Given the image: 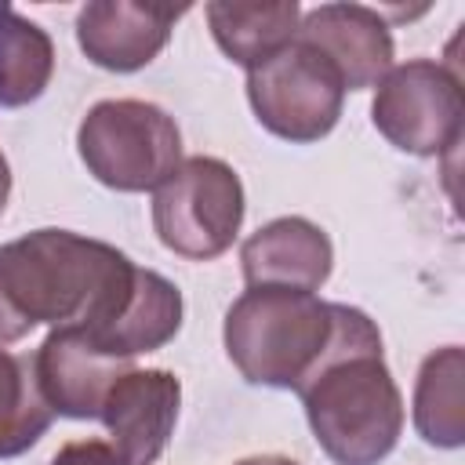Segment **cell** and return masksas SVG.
I'll use <instances>...</instances> for the list:
<instances>
[{
    "instance_id": "7a4b0ae2",
    "label": "cell",
    "mask_w": 465,
    "mask_h": 465,
    "mask_svg": "<svg viewBox=\"0 0 465 465\" xmlns=\"http://www.w3.org/2000/svg\"><path fill=\"white\" fill-rule=\"evenodd\" d=\"M316 443L334 465H378L403 432V396L385 367L374 320L341 305L338 338L298 389Z\"/></svg>"
},
{
    "instance_id": "6da1fadb",
    "label": "cell",
    "mask_w": 465,
    "mask_h": 465,
    "mask_svg": "<svg viewBox=\"0 0 465 465\" xmlns=\"http://www.w3.org/2000/svg\"><path fill=\"white\" fill-rule=\"evenodd\" d=\"M138 265L91 236L36 229L0 247V345L25 338L36 323L73 327L94 349L131 305Z\"/></svg>"
},
{
    "instance_id": "ba28073f",
    "label": "cell",
    "mask_w": 465,
    "mask_h": 465,
    "mask_svg": "<svg viewBox=\"0 0 465 465\" xmlns=\"http://www.w3.org/2000/svg\"><path fill=\"white\" fill-rule=\"evenodd\" d=\"M182 381L171 371H127L113 381L102 421L109 429V443L120 465H153L178 421Z\"/></svg>"
},
{
    "instance_id": "9c48e42d",
    "label": "cell",
    "mask_w": 465,
    "mask_h": 465,
    "mask_svg": "<svg viewBox=\"0 0 465 465\" xmlns=\"http://www.w3.org/2000/svg\"><path fill=\"white\" fill-rule=\"evenodd\" d=\"M185 11V4L171 7L134 0H94L84 4L76 15V40L94 65L109 73H134L163 51L174 22Z\"/></svg>"
},
{
    "instance_id": "d6986e66",
    "label": "cell",
    "mask_w": 465,
    "mask_h": 465,
    "mask_svg": "<svg viewBox=\"0 0 465 465\" xmlns=\"http://www.w3.org/2000/svg\"><path fill=\"white\" fill-rule=\"evenodd\" d=\"M7 193H11V167L0 153V214H4V203H7Z\"/></svg>"
},
{
    "instance_id": "3957f363",
    "label": "cell",
    "mask_w": 465,
    "mask_h": 465,
    "mask_svg": "<svg viewBox=\"0 0 465 465\" xmlns=\"http://www.w3.org/2000/svg\"><path fill=\"white\" fill-rule=\"evenodd\" d=\"M341 302L312 291L247 287L225 312V352L232 367L269 389H302L338 338Z\"/></svg>"
},
{
    "instance_id": "5bb4252c",
    "label": "cell",
    "mask_w": 465,
    "mask_h": 465,
    "mask_svg": "<svg viewBox=\"0 0 465 465\" xmlns=\"http://www.w3.org/2000/svg\"><path fill=\"white\" fill-rule=\"evenodd\" d=\"M465 352L458 345L425 356L414 381V429L432 447H461L465 440Z\"/></svg>"
},
{
    "instance_id": "9a60e30c",
    "label": "cell",
    "mask_w": 465,
    "mask_h": 465,
    "mask_svg": "<svg viewBox=\"0 0 465 465\" xmlns=\"http://www.w3.org/2000/svg\"><path fill=\"white\" fill-rule=\"evenodd\" d=\"M54 69L51 36L22 18L11 4H0V105L18 109L44 94Z\"/></svg>"
},
{
    "instance_id": "ac0fdd59",
    "label": "cell",
    "mask_w": 465,
    "mask_h": 465,
    "mask_svg": "<svg viewBox=\"0 0 465 465\" xmlns=\"http://www.w3.org/2000/svg\"><path fill=\"white\" fill-rule=\"evenodd\" d=\"M236 465H298V461L280 458V454H258V458H243V461H236Z\"/></svg>"
},
{
    "instance_id": "8fae6325",
    "label": "cell",
    "mask_w": 465,
    "mask_h": 465,
    "mask_svg": "<svg viewBox=\"0 0 465 465\" xmlns=\"http://www.w3.org/2000/svg\"><path fill=\"white\" fill-rule=\"evenodd\" d=\"M127 371H131V360L98 352L73 327L51 331L33 356V374H36V385H40L47 407L54 414L76 418V421L98 418L113 381Z\"/></svg>"
},
{
    "instance_id": "4fadbf2b",
    "label": "cell",
    "mask_w": 465,
    "mask_h": 465,
    "mask_svg": "<svg viewBox=\"0 0 465 465\" xmlns=\"http://www.w3.org/2000/svg\"><path fill=\"white\" fill-rule=\"evenodd\" d=\"M203 11L214 44L225 51V58H232L247 73L269 62L276 51H283L298 36V22H302L298 0H272V4L214 0Z\"/></svg>"
},
{
    "instance_id": "8992f818",
    "label": "cell",
    "mask_w": 465,
    "mask_h": 465,
    "mask_svg": "<svg viewBox=\"0 0 465 465\" xmlns=\"http://www.w3.org/2000/svg\"><path fill=\"white\" fill-rule=\"evenodd\" d=\"M247 98L265 131L287 142H320L341 116L338 69L298 36L247 73Z\"/></svg>"
},
{
    "instance_id": "e0dca14e",
    "label": "cell",
    "mask_w": 465,
    "mask_h": 465,
    "mask_svg": "<svg viewBox=\"0 0 465 465\" xmlns=\"http://www.w3.org/2000/svg\"><path fill=\"white\" fill-rule=\"evenodd\" d=\"M51 465H120V458L105 440H73L51 458Z\"/></svg>"
},
{
    "instance_id": "5b68a950",
    "label": "cell",
    "mask_w": 465,
    "mask_h": 465,
    "mask_svg": "<svg viewBox=\"0 0 465 465\" xmlns=\"http://www.w3.org/2000/svg\"><path fill=\"white\" fill-rule=\"evenodd\" d=\"M243 222V185L240 174L214 156H189L178 171L156 185L153 225L167 251L211 262L225 254Z\"/></svg>"
},
{
    "instance_id": "277c9868",
    "label": "cell",
    "mask_w": 465,
    "mask_h": 465,
    "mask_svg": "<svg viewBox=\"0 0 465 465\" xmlns=\"http://www.w3.org/2000/svg\"><path fill=\"white\" fill-rule=\"evenodd\" d=\"M84 167L116 193H145L163 185L182 163V134L174 120L138 98H109L87 109L76 131Z\"/></svg>"
},
{
    "instance_id": "30bf717a",
    "label": "cell",
    "mask_w": 465,
    "mask_h": 465,
    "mask_svg": "<svg viewBox=\"0 0 465 465\" xmlns=\"http://www.w3.org/2000/svg\"><path fill=\"white\" fill-rule=\"evenodd\" d=\"M298 40L338 69L345 91H363L392 69V33L367 4H320L305 11Z\"/></svg>"
},
{
    "instance_id": "52a82bcc",
    "label": "cell",
    "mask_w": 465,
    "mask_h": 465,
    "mask_svg": "<svg viewBox=\"0 0 465 465\" xmlns=\"http://www.w3.org/2000/svg\"><path fill=\"white\" fill-rule=\"evenodd\" d=\"M374 127L411 156H440L461 138V80L440 62L414 58L378 80Z\"/></svg>"
},
{
    "instance_id": "7c38bea8",
    "label": "cell",
    "mask_w": 465,
    "mask_h": 465,
    "mask_svg": "<svg viewBox=\"0 0 465 465\" xmlns=\"http://www.w3.org/2000/svg\"><path fill=\"white\" fill-rule=\"evenodd\" d=\"M331 262H334V247H331L327 232L298 214L262 225L240 247V265H243L247 287L316 291L327 283Z\"/></svg>"
},
{
    "instance_id": "2e32d148",
    "label": "cell",
    "mask_w": 465,
    "mask_h": 465,
    "mask_svg": "<svg viewBox=\"0 0 465 465\" xmlns=\"http://www.w3.org/2000/svg\"><path fill=\"white\" fill-rule=\"evenodd\" d=\"M51 418L54 411L36 385L33 360L0 345V458L25 454L47 432Z\"/></svg>"
}]
</instances>
